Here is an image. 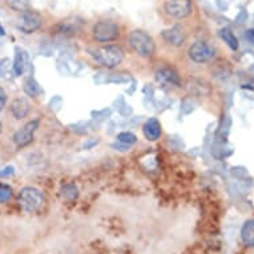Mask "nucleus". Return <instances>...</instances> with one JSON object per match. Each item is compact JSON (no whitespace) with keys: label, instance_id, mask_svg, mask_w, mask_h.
Listing matches in <instances>:
<instances>
[{"label":"nucleus","instance_id":"obj_5","mask_svg":"<svg viewBox=\"0 0 254 254\" xmlns=\"http://www.w3.org/2000/svg\"><path fill=\"white\" fill-rule=\"evenodd\" d=\"M93 39L99 43H109L116 40L120 35L119 25L112 20H100L92 28Z\"/></svg>","mask_w":254,"mask_h":254},{"label":"nucleus","instance_id":"obj_20","mask_svg":"<svg viewBox=\"0 0 254 254\" xmlns=\"http://www.w3.org/2000/svg\"><path fill=\"white\" fill-rule=\"evenodd\" d=\"M13 190L11 185L5 183H1L0 181V204H5V202H8L11 198H12Z\"/></svg>","mask_w":254,"mask_h":254},{"label":"nucleus","instance_id":"obj_9","mask_svg":"<svg viewBox=\"0 0 254 254\" xmlns=\"http://www.w3.org/2000/svg\"><path fill=\"white\" fill-rule=\"evenodd\" d=\"M156 80L163 87H181V80H180L179 73L169 67L158 68L157 71H156Z\"/></svg>","mask_w":254,"mask_h":254},{"label":"nucleus","instance_id":"obj_15","mask_svg":"<svg viewBox=\"0 0 254 254\" xmlns=\"http://www.w3.org/2000/svg\"><path fill=\"white\" fill-rule=\"evenodd\" d=\"M241 241L248 248H254V218L245 221L241 228Z\"/></svg>","mask_w":254,"mask_h":254},{"label":"nucleus","instance_id":"obj_10","mask_svg":"<svg viewBox=\"0 0 254 254\" xmlns=\"http://www.w3.org/2000/svg\"><path fill=\"white\" fill-rule=\"evenodd\" d=\"M29 64V56L28 52L21 48V47H16L15 48V55H13L12 62V72L13 75L19 77V76L24 75V72L27 71Z\"/></svg>","mask_w":254,"mask_h":254},{"label":"nucleus","instance_id":"obj_4","mask_svg":"<svg viewBox=\"0 0 254 254\" xmlns=\"http://www.w3.org/2000/svg\"><path fill=\"white\" fill-rule=\"evenodd\" d=\"M43 24L42 15L36 11H31V9H25L23 12H19L15 21L17 31H20L21 34L31 35L40 29Z\"/></svg>","mask_w":254,"mask_h":254},{"label":"nucleus","instance_id":"obj_22","mask_svg":"<svg viewBox=\"0 0 254 254\" xmlns=\"http://www.w3.org/2000/svg\"><path fill=\"white\" fill-rule=\"evenodd\" d=\"M9 59L4 58L0 60V77H4L9 69Z\"/></svg>","mask_w":254,"mask_h":254},{"label":"nucleus","instance_id":"obj_28","mask_svg":"<svg viewBox=\"0 0 254 254\" xmlns=\"http://www.w3.org/2000/svg\"><path fill=\"white\" fill-rule=\"evenodd\" d=\"M5 35V29L3 28V25L0 24V36H4Z\"/></svg>","mask_w":254,"mask_h":254},{"label":"nucleus","instance_id":"obj_1","mask_svg":"<svg viewBox=\"0 0 254 254\" xmlns=\"http://www.w3.org/2000/svg\"><path fill=\"white\" fill-rule=\"evenodd\" d=\"M46 198L38 188L24 187L17 193V204L25 213H38L44 206Z\"/></svg>","mask_w":254,"mask_h":254},{"label":"nucleus","instance_id":"obj_8","mask_svg":"<svg viewBox=\"0 0 254 254\" xmlns=\"http://www.w3.org/2000/svg\"><path fill=\"white\" fill-rule=\"evenodd\" d=\"M193 5L190 0H168L165 3V11L175 19H184L192 13Z\"/></svg>","mask_w":254,"mask_h":254},{"label":"nucleus","instance_id":"obj_7","mask_svg":"<svg viewBox=\"0 0 254 254\" xmlns=\"http://www.w3.org/2000/svg\"><path fill=\"white\" fill-rule=\"evenodd\" d=\"M189 58L197 64H204L214 58V48L205 42H196L189 48Z\"/></svg>","mask_w":254,"mask_h":254},{"label":"nucleus","instance_id":"obj_2","mask_svg":"<svg viewBox=\"0 0 254 254\" xmlns=\"http://www.w3.org/2000/svg\"><path fill=\"white\" fill-rule=\"evenodd\" d=\"M130 48L141 58H150L156 51V44H154L152 36L141 31V29H136L132 31L128 38Z\"/></svg>","mask_w":254,"mask_h":254},{"label":"nucleus","instance_id":"obj_14","mask_svg":"<svg viewBox=\"0 0 254 254\" xmlns=\"http://www.w3.org/2000/svg\"><path fill=\"white\" fill-rule=\"evenodd\" d=\"M142 132H144V136H145L149 141H156L161 136V124L157 119H149L146 121L144 127H142Z\"/></svg>","mask_w":254,"mask_h":254},{"label":"nucleus","instance_id":"obj_18","mask_svg":"<svg viewBox=\"0 0 254 254\" xmlns=\"http://www.w3.org/2000/svg\"><path fill=\"white\" fill-rule=\"evenodd\" d=\"M29 3L31 0H5V4L8 5V8L16 12H23L25 9H29Z\"/></svg>","mask_w":254,"mask_h":254},{"label":"nucleus","instance_id":"obj_17","mask_svg":"<svg viewBox=\"0 0 254 254\" xmlns=\"http://www.w3.org/2000/svg\"><path fill=\"white\" fill-rule=\"evenodd\" d=\"M220 38L224 40V42L228 44L229 48H232L233 51H236L238 48V40L236 38V35L230 31L229 28H222L220 31Z\"/></svg>","mask_w":254,"mask_h":254},{"label":"nucleus","instance_id":"obj_25","mask_svg":"<svg viewBox=\"0 0 254 254\" xmlns=\"http://www.w3.org/2000/svg\"><path fill=\"white\" fill-rule=\"evenodd\" d=\"M130 145H127V144H123L120 141H116L115 144H112V148H115L116 150H128Z\"/></svg>","mask_w":254,"mask_h":254},{"label":"nucleus","instance_id":"obj_24","mask_svg":"<svg viewBox=\"0 0 254 254\" xmlns=\"http://www.w3.org/2000/svg\"><path fill=\"white\" fill-rule=\"evenodd\" d=\"M13 167H5L0 171V177H9L13 175Z\"/></svg>","mask_w":254,"mask_h":254},{"label":"nucleus","instance_id":"obj_23","mask_svg":"<svg viewBox=\"0 0 254 254\" xmlns=\"http://www.w3.org/2000/svg\"><path fill=\"white\" fill-rule=\"evenodd\" d=\"M7 101H8V96H7V92L1 85H0V112L4 109V107L7 105Z\"/></svg>","mask_w":254,"mask_h":254},{"label":"nucleus","instance_id":"obj_26","mask_svg":"<svg viewBox=\"0 0 254 254\" xmlns=\"http://www.w3.org/2000/svg\"><path fill=\"white\" fill-rule=\"evenodd\" d=\"M93 115H95V116H101L100 119H104V117L111 115V111H109V109H104V111H101V112H93Z\"/></svg>","mask_w":254,"mask_h":254},{"label":"nucleus","instance_id":"obj_27","mask_svg":"<svg viewBox=\"0 0 254 254\" xmlns=\"http://www.w3.org/2000/svg\"><path fill=\"white\" fill-rule=\"evenodd\" d=\"M246 38L249 39L250 42L254 44V29H250V31H248V34H246Z\"/></svg>","mask_w":254,"mask_h":254},{"label":"nucleus","instance_id":"obj_16","mask_svg":"<svg viewBox=\"0 0 254 254\" xmlns=\"http://www.w3.org/2000/svg\"><path fill=\"white\" fill-rule=\"evenodd\" d=\"M24 92L25 95H28V96H38L42 93V88L39 85V83L35 80L34 76H29L28 79L25 80L24 83Z\"/></svg>","mask_w":254,"mask_h":254},{"label":"nucleus","instance_id":"obj_13","mask_svg":"<svg viewBox=\"0 0 254 254\" xmlns=\"http://www.w3.org/2000/svg\"><path fill=\"white\" fill-rule=\"evenodd\" d=\"M163 38L168 44H171L173 47L183 46L184 42H185V34H184V31L179 25H175L172 28L165 29L163 32Z\"/></svg>","mask_w":254,"mask_h":254},{"label":"nucleus","instance_id":"obj_21","mask_svg":"<svg viewBox=\"0 0 254 254\" xmlns=\"http://www.w3.org/2000/svg\"><path fill=\"white\" fill-rule=\"evenodd\" d=\"M117 141L127 144V145H132L137 141V137L132 132H121V133L117 134Z\"/></svg>","mask_w":254,"mask_h":254},{"label":"nucleus","instance_id":"obj_3","mask_svg":"<svg viewBox=\"0 0 254 254\" xmlns=\"http://www.w3.org/2000/svg\"><path fill=\"white\" fill-rule=\"evenodd\" d=\"M93 58L97 63H100L101 65L107 68L117 67L123 59H124V52L120 47L117 46H105L101 48L93 51Z\"/></svg>","mask_w":254,"mask_h":254},{"label":"nucleus","instance_id":"obj_19","mask_svg":"<svg viewBox=\"0 0 254 254\" xmlns=\"http://www.w3.org/2000/svg\"><path fill=\"white\" fill-rule=\"evenodd\" d=\"M62 196L67 201H73L75 198H77V196H79L77 188H76L73 184H67V185H64V187L62 188Z\"/></svg>","mask_w":254,"mask_h":254},{"label":"nucleus","instance_id":"obj_12","mask_svg":"<svg viewBox=\"0 0 254 254\" xmlns=\"http://www.w3.org/2000/svg\"><path fill=\"white\" fill-rule=\"evenodd\" d=\"M83 27V21L77 19V17H69L63 20L60 24H58V32L63 36H73L79 32Z\"/></svg>","mask_w":254,"mask_h":254},{"label":"nucleus","instance_id":"obj_29","mask_svg":"<svg viewBox=\"0 0 254 254\" xmlns=\"http://www.w3.org/2000/svg\"><path fill=\"white\" fill-rule=\"evenodd\" d=\"M3 132V124H1V121H0V134Z\"/></svg>","mask_w":254,"mask_h":254},{"label":"nucleus","instance_id":"obj_6","mask_svg":"<svg viewBox=\"0 0 254 254\" xmlns=\"http://www.w3.org/2000/svg\"><path fill=\"white\" fill-rule=\"evenodd\" d=\"M39 128V120L34 119V120L25 123L24 125H21L20 128L13 133L12 142L17 148H24V146L29 145L35 137V132Z\"/></svg>","mask_w":254,"mask_h":254},{"label":"nucleus","instance_id":"obj_11","mask_svg":"<svg viewBox=\"0 0 254 254\" xmlns=\"http://www.w3.org/2000/svg\"><path fill=\"white\" fill-rule=\"evenodd\" d=\"M31 111V104L25 97H16L13 99L9 107V112L12 115L15 120H23L29 115Z\"/></svg>","mask_w":254,"mask_h":254}]
</instances>
